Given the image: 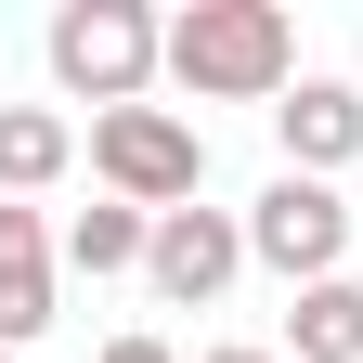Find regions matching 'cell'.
Here are the masks:
<instances>
[{
	"label": "cell",
	"instance_id": "6da1fadb",
	"mask_svg": "<svg viewBox=\"0 0 363 363\" xmlns=\"http://www.w3.org/2000/svg\"><path fill=\"white\" fill-rule=\"evenodd\" d=\"M169 91H195V104H286L298 91L286 0H182L169 13Z\"/></svg>",
	"mask_w": 363,
	"mask_h": 363
},
{
	"label": "cell",
	"instance_id": "7a4b0ae2",
	"mask_svg": "<svg viewBox=\"0 0 363 363\" xmlns=\"http://www.w3.org/2000/svg\"><path fill=\"white\" fill-rule=\"evenodd\" d=\"M39 52H52V91H65V104L117 117V104H143V91L169 78V13H143V0H52Z\"/></svg>",
	"mask_w": 363,
	"mask_h": 363
},
{
	"label": "cell",
	"instance_id": "3957f363",
	"mask_svg": "<svg viewBox=\"0 0 363 363\" xmlns=\"http://www.w3.org/2000/svg\"><path fill=\"white\" fill-rule=\"evenodd\" d=\"M91 182H104L117 208L169 220V208L208 195V130L182 104H117V117H91Z\"/></svg>",
	"mask_w": 363,
	"mask_h": 363
},
{
	"label": "cell",
	"instance_id": "277c9868",
	"mask_svg": "<svg viewBox=\"0 0 363 363\" xmlns=\"http://www.w3.org/2000/svg\"><path fill=\"white\" fill-rule=\"evenodd\" d=\"M247 259L286 272V298H298V286H337V272H350V195H337V182L272 169L259 208H247Z\"/></svg>",
	"mask_w": 363,
	"mask_h": 363
},
{
	"label": "cell",
	"instance_id": "5b68a950",
	"mask_svg": "<svg viewBox=\"0 0 363 363\" xmlns=\"http://www.w3.org/2000/svg\"><path fill=\"white\" fill-rule=\"evenodd\" d=\"M234 272H247V220H234V208H169L156 247H143V286H156L169 311H208Z\"/></svg>",
	"mask_w": 363,
	"mask_h": 363
},
{
	"label": "cell",
	"instance_id": "8992f818",
	"mask_svg": "<svg viewBox=\"0 0 363 363\" xmlns=\"http://www.w3.org/2000/svg\"><path fill=\"white\" fill-rule=\"evenodd\" d=\"M272 143H286L298 182H337V169L363 156V91H350V78H298L286 104H272Z\"/></svg>",
	"mask_w": 363,
	"mask_h": 363
},
{
	"label": "cell",
	"instance_id": "52a82bcc",
	"mask_svg": "<svg viewBox=\"0 0 363 363\" xmlns=\"http://www.w3.org/2000/svg\"><path fill=\"white\" fill-rule=\"evenodd\" d=\"M52 272H65V234L0 195V350H26L39 325H52Z\"/></svg>",
	"mask_w": 363,
	"mask_h": 363
},
{
	"label": "cell",
	"instance_id": "ba28073f",
	"mask_svg": "<svg viewBox=\"0 0 363 363\" xmlns=\"http://www.w3.org/2000/svg\"><path fill=\"white\" fill-rule=\"evenodd\" d=\"M78 169V117L65 104H0V195H52V182Z\"/></svg>",
	"mask_w": 363,
	"mask_h": 363
},
{
	"label": "cell",
	"instance_id": "9c48e42d",
	"mask_svg": "<svg viewBox=\"0 0 363 363\" xmlns=\"http://www.w3.org/2000/svg\"><path fill=\"white\" fill-rule=\"evenodd\" d=\"M272 350H286V363H363V286H350V272H337V286H298Z\"/></svg>",
	"mask_w": 363,
	"mask_h": 363
},
{
	"label": "cell",
	"instance_id": "30bf717a",
	"mask_svg": "<svg viewBox=\"0 0 363 363\" xmlns=\"http://www.w3.org/2000/svg\"><path fill=\"white\" fill-rule=\"evenodd\" d=\"M143 247H156V220H143V208H117V195H91V208L65 220V272H91V286L143 272Z\"/></svg>",
	"mask_w": 363,
	"mask_h": 363
},
{
	"label": "cell",
	"instance_id": "8fae6325",
	"mask_svg": "<svg viewBox=\"0 0 363 363\" xmlns=\"http://www.w3.org/2000/svg\"><path fill=\"white\" fill-rule=\"evenodd\" d=\"M104 363H182L169 337H104Z\"/></svg>",
	"mask_w": 363,
	"mask_h": 363
},
{
	"label": "cell",
	"instance_id": "7c38bea8",
	"mask_svg": "<svg viewBox=\"0 0 363 363\" xmlns=\"http://www.w3.org/2000/svg\"><path fill=\"white\" fill-rule=\"evenodd\" d=\"M195 363H286V350H247V337H234V350H195Z\"/></svg>",
	"mask_w": 363,
	"mask_h": 363
},
{
	"label": "cell",
	"instance_id": "4fadbf2b",
	"mask_svg": "<svg viewBox=\"0 0 363 363\" xmlns=\"http://www.w3.org/2000/svg\"><path fill=\"white\" fill-rule=\"evenodd\" d=\"M0 363H26V350H0Z\"/></svg>",
	"mask_w": 363,
	"mask_h": 363
}]
</instances>
